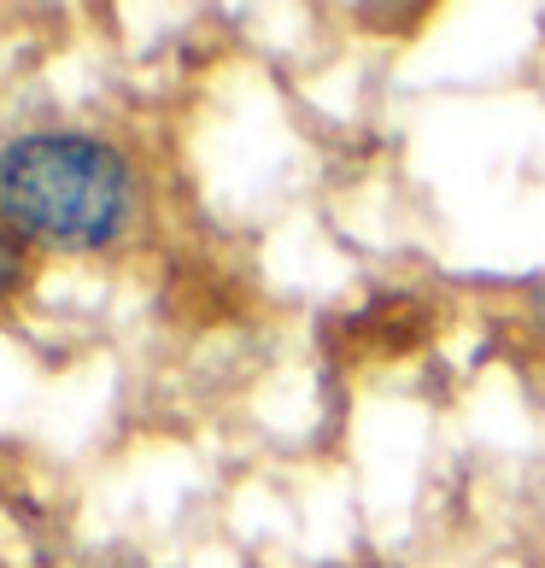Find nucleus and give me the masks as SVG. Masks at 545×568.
Listing matches in <instances>:
<instances>
[{
    "instance_id": "f03ea898",
    "label": "nucleus",
    "mask_w": 545,
    "mask_h": 568,
    "mask_svg": "<svg viewBox=\"0 0 545 568\" xmlns=\"http://www.w3.org/2000/svg\"><path fill=\"white\" fill-rule=\"evenodd\" d=\"M18 276H24V246H18V235L0 229V300L18 287Z\"/></svg>"
},
{
    "instance_id": "f257e3e1",
    "label": "nucleus",
    "mask_w": 545,
    "mask_h": 568,
    "mask_svg": "<svg viewBox=\"0 0 545 568\" xmlns=\"http://www.w3.org/2000/svg\"><path fill=\"white\" fill-rule=\"evenodd\" d=\"M130 159L100 135L41 130L0 146V217L12 235L100 252L130 229Z\"/></svg>"
}]
</instances>
